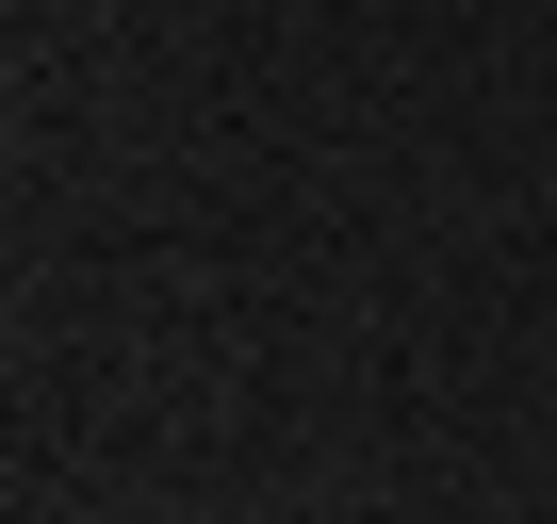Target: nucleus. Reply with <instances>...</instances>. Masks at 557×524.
Masks as SVG:
<instances>
[]
</instances>
